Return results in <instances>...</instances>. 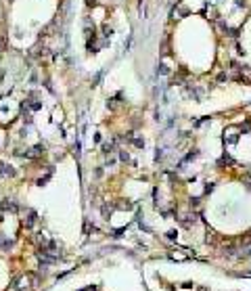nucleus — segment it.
<instances>
[{
	"label": "nucleus",
	"instance_id": "1",
	"mask_svg": "<svg viewBox=\"0 0 251 291\" xmlns=\"http://www.w3.org/2000/svg\"><path fill=\"white\" fill-rule=\"evenodd\" d=\"M0 48H4V42H2V38H0Z\"/></svg>",
	"mask_w": 251,
	"mask_h": 291
}]
</instances>
